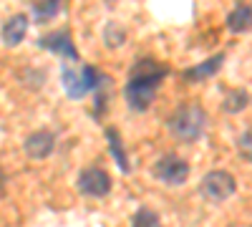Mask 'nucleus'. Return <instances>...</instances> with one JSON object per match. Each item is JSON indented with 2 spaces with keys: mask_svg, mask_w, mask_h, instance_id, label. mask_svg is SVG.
I'll list each match as a JSON object with an SVG mask.
<instances>
[{
  "mask_svg": "<svg viewBox=\"0 0 252 227\" xmlns=\"http://www.w3.org/2000/svg\"><path fill=\"white\" fill-rule=\"evenodd\" d=\"M166 76V68L159 66L157 61L152 58H144L131 68V76H129V84L124 89V96H126V104H129L134 111H146L152 106V101L157 96V89Z\"/></svg>",
  "mask_w": 252,
  "mask_h": 227,
  "instance_id": "obj_1",
  "label": "nucleus"
},
{
  "mask_svg": "<svg viewBox=\"0 0 252 227\" xmlns=\"http://www.w3.org/2000/svg\"><path fill=\"white\" fill-rule=\"evenodd\" d=\"M207 127V114L199 106H184L169 119V129L179 141H197Z\"/></svg>",
  "mask_w": 252,
  "mask_h": 227,
  "instance_id": "obj_2",
  "label": "nucleus"
},
{
  "mask_svg": "<svg viewBox=\"0 0 252 227\" xmlns=\"http://www.w3.org/2000/svg\"><path fill=\"white\" fill-rule=\"evenodd\" d=\"M103 76L94 66H83V68H63L61 73V84L66 89L71 98H83L89 91H96L101 86Z\"/></svg>",
  "mask_w": 252,
  "mask_h": 227,
  "instance_id": "obj_3",
  "label": "nucleus"
},
{
  "mask_svg": "<svg viewBox=\"0 0 252 227\" xmlns=\"http://www.w3.org/2000/svg\"><path fill=\"white\" fill-rule=\"evenodd\" d=\"M237 184H235V177L229 172H222V169H212L207 172L202 184H199V192L202 197H207L209 202H224L235 195Z\"/></svg>",
  "mask_w": 252,
  "mask_h": 227,
  "instance_id": "obj_4",
  "label": "nucleus"
},
{
  "mask_svg": "<svg viewBox=\"0 0 252 227\" xmlns=\"http://www.w3.org/2000/svg\"><path fill=\"white\" fill-rule=\"evenodd\" d=\"M154 177L164 184H169V187H177V184H184L187 177H189V164L177 157V154H166L161 157L157 164H154Z\"/></svg>",
  "mask_w": 252,
  "mask_h": 227,
  "instance_id": "obj_5",
  "label": "nucleus"
},
{
  "mask_svg": "<svg viewBox=\"0 0 252 227\" xmlns=\"http://www.w3.org/2000/svg\"><path fill=\"white\" fill-rule=\"evenodd\" d=\"M76 187L81 195H89V197H103L111 192V177L109 172H103L101 167H89L78 174Z\"/></svg>",
  "mask_w": 252,
  "mask_h": 227,
  "instance_id": "obj_6",
  "label": "nucleus"
},
{
  "mask_svg": "<svg viewBox=\"0 0 252 227\" xmlns=\"http://www.w3.org/2000/svg\"><path fill=\"white\" fill-rule=\"evenodd\" d=\"M38 48L53 51L56 56L71 61V64H76V61H78V51H76V46H73V38H71L68 31H58V33H51V35H46V38H40V40H38Z\"/></svg>",
  "mask_w": 252,
  "mask_h": 227,
  "instance_id": "obj_7",
  "label": "nucleus"
},
{
  "mask_svg": "<svg viewBox=\"0 0 252 227\" xmlns=\"http://www.w3.org/2000/svg\"><path fill=\"white\" fill-rule=\"evenodd\" d=\"M53 147H56V139H53L51 131H33L26 139V147L23 149H26V154L31 159L40 162V159H46V157L53 154Z\"/></svg>",
  "mask_w": 252,
  "mask_h": 227,
  "instance_id": "obj_8",
  "label": "nucleus"
},
{
  "mask_svg": "<svg viewBox=\"0 0 252 227\" xmlns=\"http://www.w3.org/2000/svg\"><path fill=\"white\" fill-rule=\"evenodd\" d=\"M26 33H28V18L20 13V15H13V18L5 20L3 33H0V35H3V43H5L8 48H15V46L23 43Z\"/></svg>",
  "mask_w": 252,
  "mask_h": 227,
  "instance_id": "obj_9",
  "label": "nucleus"
},
{
  "mask_svg": "<svg viewBox=\"0 0 252 227\" xmlns=\"http://www.w3.org/2000/svg\"><path fill=\"white\" fill-rule=\"evenodd\" d=\"M222 64H224V53H217V56H212V58H207L204 64L192 66V68H189V71L184 73V78L189 81V84H199V81L212 78V76L222 68Z\"/></svg>",
  "mask_w": 252,
  "mask_h": 227,
  "instance_id": "obj_10",
  "label": "nucleus"
},
{
  "mask_svg": "<svg viewBox=\"0 0 252 227\" xmlns=\"http://www.w3.org/2000/svg\"><path fill=\"white\" fill-rule=\"evenodd\" d=\"M250 5H237L232 13H229V18H227V28L232 31V33H247L250 31Z\"/></svg>",
  "mask_w": 252,
  "mask_h": 227,
  "instance_id": "obj_11",
  "label": "nucleus"
},
{
  "mask_svg": "<svg viewBox=\"0 0 252 227\" xmlns=\"http://www.w3.org/2000/svg\"><path fill=\"white\" fill-rule=\"evenodd\" d=\"M106 139H109V147H111V154H114V159H116V164H119V169H121V172H129V169H131V167H129V159H126L121 136H119V131H116L114 127L106 129Z\"/></svg>",
  "mask_w": 252,
  "mask_h": 227,
  "instance_id": "obj_12",
  "label": "nucleus"
},
{
  "mask_svg": "<svg viewBox=\"0 0 252 227\" xmlns=\"http://www.w3.org/2000/svg\"><path fill=\"white\" fill-rule=\"evenodd\" d=\"M247 104H250L247 91L235 89V91H229V94H227V98L222 101V109H224V111H229V114H240L242 109H247Z\"/></svg>",
  "mask_w": 252,
  "mask_h": 227,
  "instance_id": "obj_13",
  "label": "nucleus"
},
{
  "mask_svg": "<svg viewBox=\"0 0 252 227\" xmlns=\"http://www.w3.org/2000/svg\"><path fill=\"white\" fill-rule=\"evenodd\" d=\"M58 8H61V0H38V3L33 5L35 20L38 23H48L51 18H56Z\"/></svg>",
  "mask_w": 252,
  "mask_h": 227,
  "instance_id": "obj_14",
  "label": "nucleus"
},
{
  "mask_svg": "<svg viewBox=\"0 0 252 227\" xmlns=\"http://www.w3.org/2000/svg\"><path fill=\"white\" fill-rule=\"evenodd\" d=\"M103 40H106L109 48H119V46L126 43V31L121 26H116V23H109L106 31H103Z\"/></svg>",
  "mask_w": 252,
  "mask_h": 227,
  "instance_id": "obj_15",
  "label": "nucleus"
},
{
  "mask_svg": "<svg viewBox=\"0 0 252 227\" xmlns=\"http://www.w3.org/2000/svg\"><path fill=\"white\" fill-rule=\"evenodd\" d=\"M131 227H164V225H161V220H159L157 212H152V210L144 207V210H139V212L134 215Z\"/></svg>",
  "mask_w": 252,
  "mask_h": 227,
  "instance_id": "obj_16",
  "label": "nucleus"
},
{
  "mask_svg": "<svg viewBox=\"0 0 252 227\" xmlns=\"http://www.w3.org/2000/svg\"><path fill=\"white\" fill-rule=\"evenodd\" d=\"M240 152H245V162H250V131L240 136Z\"/></svg>",
  "mask_w": 252,
  "mask_h": 227,
  "instance_id": "obj_17",
  "label": "nucleus"
},
{
  "mask_svg": "<svg viewBox=\"0 0 252 227\" xmlns=\"http://www.w3.org/2000/svg\"><path fill=\"white\" fill-rule=\"evenodd\" d=\"M3 187H5V177H3V172H0V197H3Z\"/></svg>",
  "mask_w": 252,
  "mask_h": 227,
  "instance_id": "obj_18",
  "label": "nucleus"
}]
</instances>
